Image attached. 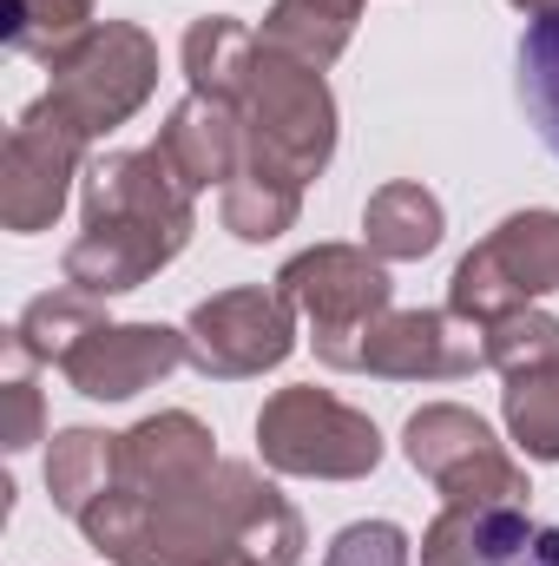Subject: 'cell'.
<instances>
[{
  "label": "cell",
  "instance_id": "26",
  "mask_svg": "<svg viewBox=\"0 0 559 566\" xmlns=\"http://www.w3.org/2000/svg\"><path fill=\"white\" fill-rule=\"evenodd\" d=\"M487 363H494L500 376H520V369H553V363H559V316H547L540 303L507 310L500 323H487Z\"/></svg>",
  "mask_w": 559,
  "mask_h": 566
},
{
  "label": "cell",
  "instance_id": "21",
  "mask_svg": "<svg viewBox=\"0 0 559 566\" xmlns=\"http://www.w3.org/2000/svg\"><path fill=\"white\" fill-rule=\"evenodd\" d=\"M218 218H224V231H231L238 244H271V238H283V231H296V218H303V185L244 165V171L224 185Z\"/></svg>",
  "mask_w": 559,
  "mask_h": 566
},
{
  "label": "cell",
  "instance_id": "2",
  "mask_svg": "<svg viewBox=\"0 0 559 566\" xmlns=\"http://www.w3.org/2000/svg\"><path fill=\"white\" fill-rule=\"evenodd\" d=\"M80 527L113 566H224L251 554L244 514H238V461H218L211 481L184 494H158V501L113 488L106 501L80 514Z\"/></svg>",
  "mask_w": 559,
  "mask_h": 566
},
{
  "label": "cell",
  "instance_id": "27",
  "mask_svg": "<svg viewBox=\"0 0 559 566\" xmlns=\"http://www.w3.org/2000/svg\"><path fill=\"white\" fill-rule=\"evenodd\" d=\"M409 534L395 527V521H356V527H342L336 541H329V554L323 566H409Z\"/></svg>",
  "mask_w": 559,
  "mask_h": 566
},
{
  "label": "cell",
  "instance_id": "14",
  "mask_svg": "<svg viewBox=\"0 0 559 566\" xmlns=\"http://www.w3.org/2000/svg\"><path fill=\"white\" fill-rule=\"evenodd\" d=\"M218 474V441L191 409H158L119 434V488L133 494H184Z\"/></svg>",
  "mask_w": 559,
  "mask_h": 566
},
{
  "label": "cell",
  "instance_id": "4",
  "mask_svg": "<svg viewBox=\"0 0 559 566\" xmlns=\"http://www.w3.org/2000/svg\"><path fill=\"white\" fill-rule=\"evenodd\" d=\"M46 73H53V86L40 99L93 145V139H106V133H119L145 99L158 93V40L145 27H133V20H99Z\"/></svg>",
  "mask_w": 559,
  "mask_h": 566
},
{
  "label": "cell",
  "instance_id": "5",
  "mask_svg": "<svg viewBox=\"0 0 559 566\" xmlns=\"http://www.w3.org/2000/svg\"><path fill=\"white\" fill-rule=\"evenodd\" d=\"M257 454L271 474H303V481H362L382 468V428L362 409L336 402L316 382L277 389L257 409Z\"/></svg>",
  "mask_w": 559,
  "mask_h": 566
},
{
  "label": "cell",
  "instance_id": "18",
  "mask_svg": "<svg viewBox=\"0 0 559 566\" xmlns=\"http://www.w3.org/2000/svg\"><path fill=\"white\" fill-rule=\"evenodd\" d=\"M113 488H119V434H106V428H66V434H53V448H46V494H53L60 514L80 521Z\"/></svg>",
  "mask_w": 559,
  "mask_h": 566
},
{
  "label": "cell",
  "instance_id": "9",
  "mask_svg": "<svg viewBox=\"0 0 559 566\" xmlns=\"http://www.w3.org/2000/svg\"><path fill=\"white\" fill-rule=\"evenodd\" d=\"M296 349V310L283 290L244 283V290H218L184 316V363L211 382H244L289 363Z\"/></svg>",
  "mask_w": 559,
  "mask_h": 566
},
{
  "label": "cell",
  "instance_id": "19",
  "mask_svg": "<svg viewBox=\"0 0 559 566\" xmlns=\"http://www.w3.org/2000/svg\"><path fill=\"white\" fill-rule=\"evenodd\" d=\"M356 20H362V0H271L264 13V40L303 60V66H336L342 46L356 40Z\"/></svg>",
  "mask_w": 559,
  "mask_h": 566
},
{
  "label": "cell",
  "instance_id": "6",
  "mask_svg": "<svg viewBox=\"0 0 559 566\" xmlns=\"http://www.w3.org/2000/svg\"><path fill=\"white\" fill-rule=\"evenodd\" d=\"M277 290L289 296V310L309 323L316 363H329V369H342L349 349L362 343V329L395 310L389 264L369 244H316V251H296L277 271Z\"/></svg>",
  "mask_w": 559,
  "mask_h": 566
},
{
  "label": "cell",
  "instance_id": "3",
  "mask_svg": "<svg viewBox=\"0 0 559 566\" xmlns=\"http://www.w3.org/2000/svg\"><path fill=\"white\" fill-rule=\"evenodd\" d=\"M238 113H244V139H251L257 171L309 185L336 158V93H329V80L316 66L277 53L264 33H257V60L244 73Z\"/></svg>",
  "mask_w": 559,
  "mask_h": 566
},
{
  "label": "cell",
  "instance_id": "23",
  "mask_svg": "<svg viewBox=\"0 0 559 566\" xmlns=\"http://www.w3.org/2000/svg\"><path fill=\"white\" fill-rule=\"evenodd\" d=\"M514 93H520V113L527 126L540 133V145L559 158V7L527 20L520 33V53H514Z\"/></svg>",
  "mask_w": 559,
  "mask_h": 566
},
{
  "label": "cell",
  "instance_id": "20",
  "mask_svg": "<svg viewBox=\"0 0 559 566\" xmlns=\"http://www.w3.org/2000/svg\"><path fill=\"white\" fill-rule=\"evenodd\" d=\"M184 80H191V93H211V99H231L238 106V93H244V73H251V60H257V33L244 27V20H231V13H198L191 27H184Z\"/></svg>",
  "mask_w": 559,
  "mask_h": 566
},
{
  "label": "cell",
  "instance_id": "28",
  "mask_svg": "<svg viewBox=\"0 0 559 566\" xmlns=\"http://www.w3.org/2000/svg\"><path fill=\"white\" fill-rule=\"evenodd\" d=\"M0 402H7V422H0L7 454H27V448L40 441V428H46V409H40V389H33V376H27V363H20V356H13V376H7Z\"/></svg>",
  "mask_w": 559,
  "mask_h": 566
},
{
  "label": "cell",
  "instance_id": "16",
  "mask_svg": "<svg viewBox=\"0 0 559 566\" xmlns=\"http://www.w3.org/2000/svg\"><path fill=\"white\" fill-rule=\"evenodd\" d=\"M441 231H447V211L415 178H395V185L369 191V205H362V244L382 264H421L441 244Z\"/></svg>",
  "mask_w": 559,
  "mask_h": 566
},
{
  "label": "cell",
  "instance_id": "8",
  "mask_svg": "<svg viewBox=\"0 0 559 566\" xmlns=\"http://www.w3.org/2000/svg\"><path fill=\"white\" fill-rule=\"evenodd\" d=\"M559 290V211H514L500 218L447 277V310L467 323H500Z\"/></svg>",
  "mask_w": 559,
  "mask_h": 566
},
{
  "label": "cell",
  "instance_id": "15",
  "mask_svg": "<svg viewBox=\"0 0 559 566\" xmlns=\"http://www.w3.org/2000/svg\"><path fill=\"white\" fill-rule=\"evenodd\" d=\"M540 521L527 507H467V501H441V514L421 534V566H494L507 560Z\"/></svg>",
  "mask_w": 559,
  "mask_h": 566
},
{
  "label": "cell",
  "instance_id": "1",
  "mask_svg": "<svg viewBox=\"0 0 559 566\" xmlns=\"http://www.w3.org/2000/svg\"><path fill=\"white\" fill-rule=\"evenodd\" d=\"M198 231L191 191L171 178L158 145L99 151L80 178V238L66 244V283L86 296H126L151 283Z\"/></svg>",
  "mask_w": 559,
  "mask_h": 566
},
{
  "label": "cell",
  "instance_id": "10",
  "mask_svg": "<svg viewBox=\"0 0 559 566\" xmlns=\"http://www.w3.org/2000/svg\"><path fill=\"white\" fill-rule=\"evenodd\" d=\"M342 369L382 382H461L487 369V329L454 310H389L362 329Z\"/></svg>",
  "mask_w": 559,
  "mask_h": 566
},
{
  "label": "cell",
  "instance_id": "24",
  "mask_svg": "<svg viewBox=\"0 0 559 566\" xmlns=\"http://www.w3.org/2000/svg\"><path fill=\"white\" fill-rule=\"evenodd\" d=\"M238 514H244V547L264 566L303 560V514L277 494V481H264L251 461H238Z\"/></svg>",
  "mask_w": 559,
  "mask_h": 566
},
{
  "label": "cell",
  "instance_id": "29",
  "mask_svg": "<svg viewBox=\"0 0 559 566\" xmlns=\"http://www.w3.org/2000/svg\"><path fill=\"white\" fill-rule=\"evenodd\" d=\"M494 566H559V527H534L507 560H494Z\"/></svg>",
  "mask_w": 559,
  "mask_h": 566
},
{
  "label": "cell",
  "instance_id": "12",
  "mask_svg": "<svg viewBox=\"0 0 559 566\" xmlns=\"http://www.w3.org/2000/svg\"><path fill=\"white\" fill-rule=\"evenodd\" d=\"M178 363H184V329H165V323H99L60 363V376L86 402H133L139 389L165 382Z\"/></svg>",
  "mask_w": 559,
  "mask_h": 566
},
{
  "label": "cell",
  "instance_id": "25",
  "mask_svg": "<svg viewBox=\"0 0 559 566\" xmlns=\"http://www.w3.org/2000/svg\"><path fill=\"white\" fill-rule=\"evenodd\" d=\"M507 434L527 461H559V363L553 369H520L500 389Z\"/></svg>",
  "mask_w": 559,
  "mask_h": 566
},
{
  "label": "cell",
  "instance_id": "22",
  "mask_svg": "<svg viewBox=\"0 0 559 566\" xmlns=\"http://www.w3.org/2000/svg\"><path fill=\"white\" fill-rule=\"evenodd\" d=\"M93 27H99L93 0H0V33H7V46L27 53V60H46V66H53L60 53H73Z\"/></svg>",
  "mask_w": 559,
  "mask_h": 566
},
{
  "label": "cell",
  "instance_id": "17",
  "mask_svg": "<svg viewBox=\"0 0 559 566\" xmlns=\"http://www.w3.org/2000/svg\"><path fill=\"white\" fill-rule=\"evenodd\" d=\"M106 323V310H99V296H86V290H73V283H60V290H46V296H33L27 310H20V323L7 329V349L20 356V363H66L93 329Z\"/></svg>",
  "mask_w": 559,
  "mask_h": 566
},
{
  "label": "cell",
  "instance_id": "30",
  "mask_svg": "<svg viewBox=\"0 0 559 566\" xmlns=\"http://www.w3.org/2000/svg\"><path fill=\"white\" fill-rule=\"evenodd\" d=\"M514 7H520V13H527V20H540V13H553L559 0H514Z\"/></svg>",
  "mask_w": 559,
  "mask_h": 566
},
{
  "label": "cell",
  "instance_id": "7",
  "mask_svg": "<svg viewBox=\"0 0 559 566\" xmlns=\"http://www.w3.org/2000/svg\"><path fill=\"white\" fill-rule=\"evenodd\" d=\"M402 454L409 468L434 481L441 501H467V507H527V468L494 441V428L461 402H428L402 428Z\"/></svg>",
  "mask_w": 559,
  "mask_h": 566
},
{
  "label": "cell",
  "instance_id": "13",
  "mask_svg": "<svg viewBox=\"0 0 559 566\" xmlns=\"http://www.w3.org/2000/svg\"><path fill=\"white\" fill-rule=\"evenodd\" d=\"M158 158L171 165V178L198 198V191H224L244 165H251V139H244V113L231 99L191 93L171 106V119L158 126Z\"/></svg>",
  "mask_w": 559,
  "mask_h": 566
},
{
  "label": "cell",
  "instance_id": "11",
  "mask_svg": "<svg viewBox=\"0 0 559 566\" xmlns=\"http://www.w3.org/2000/svg\"><path fill=\"white\" fill-rule=\"evenodd\" d=\"M80 158H86V139H80L46 99H33V106L20 113V126L7 133V151H0V224H7L13 238L46 231V224L66 211L73 178H86Z\"/></svg>",
  "mask_w": 559,
  "mask_h": 566
}]
</instances>
